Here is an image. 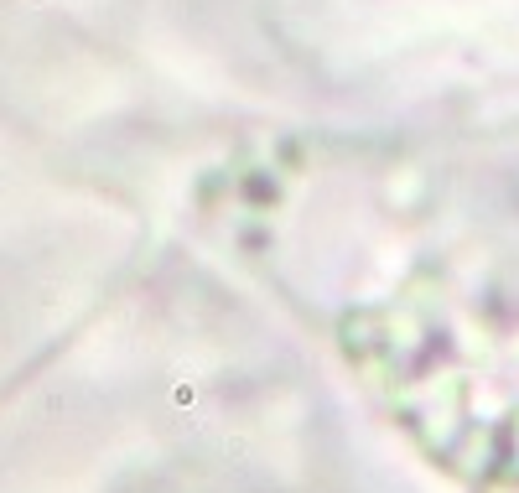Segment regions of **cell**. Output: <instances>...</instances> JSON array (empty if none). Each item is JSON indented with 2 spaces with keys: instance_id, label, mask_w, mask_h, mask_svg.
Masks as SVG:
<instances>
[{
  "instance_id": "obj_1",
  "label": "cell",
  "mask_w": 519,
  "mask_h": 493,
  "mask_svg": "<svg viewBox=\"0 0 519 493\" xmlns=\"http://www.w3.org/2000/svg\"><path fill=\"white\" fill-rule=\"evenodd\" d=\"M244 260L415 462L519 493V192L296 208Z\"/></svg>"
}]
</instances>
